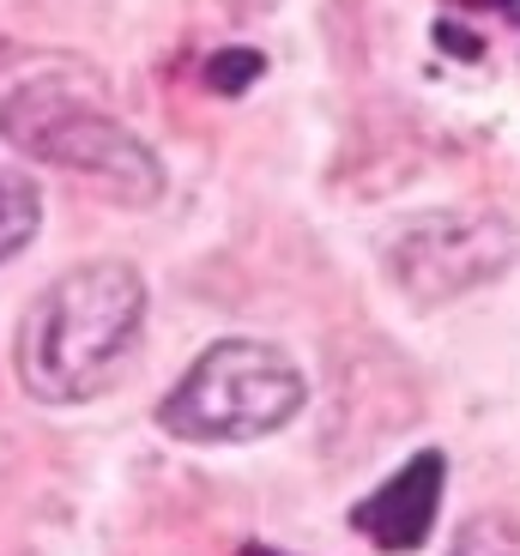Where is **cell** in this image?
Returning a JSON list of instances; mask_svg holds the SVG:
<instances>
[{
    "mask_svg": "<svg viewBox=\"0 0 520 556\" xmlns=\"http://www.w3.org/2000/svg\"><path fill=\"white\" fill-rule=\"evenodd\" d=\"M515 25H520V13H515Z\"/></svg>",
    "mask_w": 520,
    "mask_h": 556,
    "instance_id": "obj_13",
    "label": "cell"
},
{
    "mask_svg": "<svg viewBox=\"0 0 520 556\" xmlns=\"http://www.w3.org/2000/svg\"><path fill=\"white\" fill-rule=\"evenodd\" d=\"M436 42L448 49V55H460V61H479V55H484V37H472V30H460L454 18H442V25H436Z\"/></svg>",
    "mask_w": 520,
    "mask_h": 556,
    "instance_id": "obj_9",
    "label": "cell"
},
{
    "mask_svg": "<svg viewBox=\"0 0 520 556\" xmlns=\"http://www.w3.org/2000/svg\"><path fill=\"white\" fill-rule=\"evenodd\" d=\"M388 278L418 308H442L520 261V230L503 212H423L388 242Z\"/></svg>",
    "mask_w": 520,
    "mask_h": 556,
    "instance_id": "obj_4",
    "label": "cell"
},
{
    "mask_svg": "<svg viewBox=\"0 0 520 556\" xmlns=\"http://www.w3.org/2000/svg\"><path fill=\"white\" fill-rule=\"evenodd\" d=\"M309 400V381L267 339H218L164 393L157 424L176 442H261L284 430Z\"/></svg>",
    "mask_w": 520,
    "mask_h": 556,
    "instance_id": "obj_3",
    "label": "cell"
},
{
    "mask_svg": "<svg viewBox=\"0 0 520 556\" xmlns=\"http://www.w3.org/2000/svg\"><path fill=\"white\" fill-rule=\"evenodd\" d=\"M442 484H448V459H442L436 447H423V454H411L381 490H369V496L357 502L352 527L388 556L423 551V539L436 532V515H442Z\"/></svg>",
    "mask_w": 520,
    "mask_h": 556,
    "instance_id": "obj_5",
    "label": "cell"
},
{
    "mask_svg": "<svg viewBox=\"0 0 520 556\" xmlns=\"http://www.w3.org/2000/svg\"><path fill=\"white\" fill-rule=\"evenodd\" d=\"M261 73H267V55H261V49H218V55L206 61V91H218V98H242Z\"/></svg>",
    "mask_w": 520,
    "mask_h": 556,
    "instance_id": "obj_7",
    "label": "cell"
},
{
    "mask_svg": "<svg viewBox=\"0 0 520 556\" xmlns=\"http://www.w3.org/2000/svg\"><path fill=\"white\" fill-rule=\"evenodd\" d=\"M0 139L37 164L98 181L127 206H152L164 194L157 152L115 115L103 73L67 49L0 42Z\"/></svg>",
    "mask_w": 520,
    "mask_h": 556,
    "instance_id": "obj_1",
    "label": "cell"
},
{
    "mask_svg": "<svg viewBox=\"0 0 520 556\" xmlns=\"http://www.w3.org/2000/svg\"><path fill=\"white\" fill-rule=\"evenodd\" d=\"M454 556H520V532L508 520H466Z\"/></svg>",
    "mask_w": 520,
    "mask_h": 556,
    "instance_id": "obj_8",
    "label": "cell"
},
{
    "mask_svg": "<svg viewBox=\"0 0 520 556\" xmlns=\"http://www.w3.org/2000/svg\"><path fill=\"white\" fill-rule=\"evenodd\" d=\"M448 7H491V13H520V0H448Z\"/></svg>",
    "mask_w": 520,
    "mask_h": 556,
    "instance_id": "obj_11",
    "label": "cell"
},
{
    "mask_svg": "<svg viewBox=\"0 0 520 556\" xmlns=\"http://www.w3.org/2000/svg\"><path fill=\"white\" fill-rule=\"evenodd\" d=\"M218 7H230L237 18H267L272 7H279V0H218Z\"/></svg>",
    "mask_w": 520,
    "mask_h": 556,
    "instance_id": "obj_10",
    "label": "cell"
},
{
    "mask_svg": "<svg viewBox=\"0 0 520 556\" xmlns=\"http://www.w3.org/2000/svg\"><path fill=\"white\" fill-rule=\"evenodd\" d=\"M145 333V278L127 261H85L30 303L18 327V381L42 405L98 400Z\"/></svg>",
    "mask_w": 520,
    "mask_h": 556,
    "instance_id": "obj_2",
    "label": "cell"
},
{
    "mask_svg": "<svg viewBox=\"0 0 520 556\" xmlns=\"http://www.w3.org/2000/svg\"><path fill=\"white\" fill-rule=\"evenodd\" d=\"M237 556H291V551H272V544H242Z\"/></svg>",
    "mask_w": 520,
    "mask_h": 556,
    "instance_id": "obj_12",
    "label": "cell"
},
{
    "mask_svg": "<svg viewBox=\"0 0 520 556\" xmlns=\"http://www.w3.org/2000/svg\"><path fill=\"white\" fill-rule=\"evenodd\" d=\"M42 230V194L25 169H7L0 164V266L13 254L30 249V237Z\"/></svg>",
    "mask_w": 520,
    "mask_h": 556,
    "instance_id": "obj_6",
    "label": "cell"
}]
</instances>
